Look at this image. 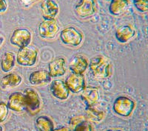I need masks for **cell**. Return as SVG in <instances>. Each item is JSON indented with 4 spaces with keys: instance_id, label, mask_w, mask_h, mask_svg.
Listing matches in <instances>:
<instances>
[{
    "instance_id": "1",
    "label": "cell",
    "mask_w": 148,
    "mask_h": 131,
    "mask_svg": "<svg viewBox=\"0 0 148 131\" xmlns=\"http://www.w3.org/2000/svg\"><path fill=\"white\" fill-rule=\"evenodd\" d=\"M88 67L96 78L105 79L113 74V65L109 59L103 55H96L89 61Z\"/></svg>"
},
{
    "instance_id": "2",
    "label": "cell",
    "mask_w": 148,
    "mask_h": 131,
    "mask_svg": "<svg viewBox=\"0 0 148 131\" xmlns=\"http://www.w3.org/2000/svg\"><path fill=\"white\" fill-rule=\"evenodd\" d=\"M59 38L64 45L76 48L82 44L84 35L76 27H68L61 31Z\"/></svg>"
},
{
    "instance_id": "3",
    "label": "cell",
    "mask_w": 148,
    "mask_h": 131,
    "mask_svg": "<svg viewBox=\"0 0 148 131\" xmlns=\"http://www.w3.org/2000/svg\"><path fill=\"white\" fill-rule=\"evenodd\" d=\"M39 52L36 47L32 46L19 48L16 54V63L24 67L34 66L38 61Z\"/></svg>"
},
{
    "instance_id": "4",
    "label": "cell",
    "mask_w": 148,
    "mask_h": 131,
    "mask_svg": "<svg viewBox=\"0 0 148 131\" xmlns=\"http://www.w3.org/2000/svg\"><path fill=\"white\" fill-rule=\"evenodd\" d=\"M136 107V103L131 98L126 96L118 97L113 102V110L116 114L128 117L132 114Z\"/></svg>"
},
{
    "instance_id": "5",
    "label": "cell",
    "mask_w": 148,
    "mask_h": 131,
    "mask_svg": "<svg viewBox=\"0 0 148 131\" xmlns=\"http://www.w3.org/2000/svg\"><path fill=\"white\" fill-rule=\"evenodd\" d=\"M25 101V110L30 115H36L39 112L42 106V101L39 94L31 88L25 89L23 92Z\"/></svg>"
},
{
    "instance_id": "6",
    "label": "cell",
    "mask_w": 148,
    "mask_h": 131,
    "mask_svg": "<svg viewBox=\"0 0 148 131\" xmlns=\"http://www.w3.org/2000/svg\"><path fill=\"white\" fill-rule=\"evenodd\" d=\"M97 7L96 0H79L74 6V10L79 18L84 19L94 15Z\"/></svg>"
},
{
    "instance_id": "7",
    "label": "cell",
    "mask_w": 148,
    "mask_h": 131,
    "mask_svg": "<svg viewBox=\"0 0 148 131\" xmlns=\"http://www.w3.org/2000/svg\"><path fill=\"white\" fill-rule=\"evenodd\" d=\"M32 33L27 28H17L10 38V43L18 48L27 47L32 41Z\"/></svg>"
},
{
    "instance_id": "8",
    "label": "cell",
    "mask_w": 148,
    "mask_h": 131,
    "mask_svg": "<svg viewBox=\"0 0 148 131\" xmlns=\"http://www.w3.org/2000/svg\"><path fill=\"white\" fill-rule=\"evenodd\" d=\"M59 26L56 19L43 20L38 27L39 35L43 39H53L59 32Z\"/></svg>"
},
{
    "instance_id": "9",
    "label": "cell",
    "mask_w": 148,
    "mask_h": 131,
    "mask_svg": "<svg viewBox=\"0 0 148 131\" xmlns=\"http://www.w3.org/2000/svg\"><path fill=\"white\" fill-rule=\"evenodd\" d=\"M68 69L67 60L63 56H59L49 63L48 72L52 78L64 76Z\"/></svg>"
},
{
    "instance_id": "10",
    "label": "cell",
    "mask_w": 148,
    "mask_h": 131,
    "mask_svg": "<svg viewBox=\"0 0 148 131\" xmlns=\"http://www.w3.org/2000/svg\"><path fill=\"white\" fill-rule=\"evenodd\" d=\"M65 83L70 91L74 94L82 92L86 88L85 77L84 74L72 73L66 78Z\"/></svg>"
},
{
    "instance_id": "11",
    "label": "cell",
    "mask_w": 148,
    "mask_h": 131,
    "mask_svg": "<svg viewBox=\"0 0 148 131\" xmlns=\"http://www.w3.org/2000/svg\"><path fill=\"white\" fill-rule=\"evenodd\" d=\"M40 9L44 20L56 19L59 12V4L55 0H42Z\"/></svg>"
},
{
    "instance_id": "12",
    "label": "cell",
    "mask_w": 148,
    "mask_h": 131,
    "mask_svg": "<svg viewBox=\"0 0 148 131\" xmlns=\"http://www.w3.org/2000/svg\"><path fill=\"white\" fill-rule=\"evenodd\" d=\"M51 92L53 96L59 100H66L70 96V90L67 88L65 82L62 80H54L51 82Z\"/></svg>"
},
{
    "instance_id": "13",
    "label": "cell",
    "mask_w": 148,
    "mask_h": 131,
    "mask_svg": "<svg viewBox=\"0 0 148 131\" xmlns=\"http://www.w3.org/2000/svg\"><path fill=\"white\" fill-rule=\"evenodd\" d=\"M88 64L89 61L85 56L78 54L71 58L68 64V68L71 72L74 74H84L88 68Z\"/></svg>"
},
{
    "instance_id": "14",
    "label": "cell",
    "mask_w": 148,
    "mask_h": 131,
    "mask_svg": "<svg viewBox=\"0 0 148 131\" xmlns=\"http://www.w3.org/2000/svg\"><path fill=\"white\" fill-rule=\"evenodd\" d=\"M136 30L131 24H124L117 28L115 32V38L120 44H126L134 38Z\"/></svg>"
},
{
    "instance_id": "15",
    "label": "cell",
    "mask_w": 148,
    "mask_h": 131,
    "mask_svg": "<svg viewBox=\"0 0 148 131\" xmlns=\"http://www.w3.org/2000/svg\"><path fill=\"white\" fill-rule=\"evenodd\" d=\"M52 77L49 74L48 71L45 69L34 71L30 74L28 77L29 82L32 86H40L47 85L51 82Z\"/></svg>"
},
{
    "instance_id": "16",
    "label": "cell",
    "mask_w": 148,
    "mask_h": 131,
    "mask_svg": "<svg viewBox=\"0 0 148 131\" xmlns=\"http://www.w3.org/2000/svg\"><path fill=\"white\" fill-rule=\"evenodd\" d=\"M8 107L10 110L17 113H20L25 110V101L24 94L22 92L12 93L8 97Z\"/></svg>"
},
{
    "instance_id": "17",
    "label": "cell",
    "mask_w": 148,
    "mask_h": 131,
    "mask_svg": "<svg viewBox=\"0 0 148 131\" xmlns=\"http://www.w3.org/2000/svg\"><path fill=\"white\" fill-rule=\"evenodd\" d=\"M82 99L87 105V107L95 106L100 99L99 91L96 88L87 87L82 91Z\"/></svg>"
},
{
    "instance_id": "18",
    "label": "cell",
    "mask_w": 148,
    "mask_h": 131,
    "mask_svg": "<svg viewBox=\"0 0 148 131\" xmlns=\"http://www.w3.org/2000/svg\"><path fill=\"white\" fill-rule=\"evenodd\" d=\"M22 82V77L17 73H8L1 80V86L5 89L14 88L18 87Z\"/></svg>"
},
{
    "instance_id": "19",
    "label": "cell",
    "mask_w": 148,
    "mask_h": 131,
    "mask_svg": "<svg viewBox=\"0 0 148 131\" xmlns=\"http://www.w3.org/2000/svg\"><path fill=\"white\" fill-rule=\"evenodd\" d=\"M16 62V56L12 52H5L1 57L0 67L3 72L9 73L14 69Z\"/></svg>"
},
{
    "instance_id": "20",
    "label": "cell",
    "mask_w": 148,
    "mask_h": 131,
    "mask_svg": "<svg viewBox=\"0 0 148 131\" xmlns=\"http://www.w3.org/2000/svg\"><path fill=\"white\" fill-rule=\"evenodd\" d=\"M129 5V0H112L109 5L110 14L113 16L121 15Z\"/></svg>"
},
{
    "instance_id": "21",
    "label": "cell",
    "mask_w": 148,
    "mask_h": 131,
    "mask_svg": "<svg viewBox=\"0 0 148 131\" xmlns=\"http://www.w3.org/2000/svg\"><path fill=\"white\" fill-rule=\"evenodd\" d=\"M36 128L38 131H53L54 130L53 122L47 116H40L36 120Z\"/></svg>"
},
{
    "instance_id": "22",
    "label": "cell",
    "mask_w": 148,
    "mask_h": 131,
    "mask_svg": "<svg viewBox=\"0 0 148 131\" xmlns=\"http://www.w3.org/2000/svg\"><path fill=\"white\" fill-rule=\"evenodd\" d=\"M86 112L88 119L94 122H101L102 121L104 117V113L103 111L98 110L94 106L91 107H87L86 108Z\"/></svg>"
},
{
    "instance_id": "23",
    "label": "cell",
    "mask_w": 148,
    "mask_h": 131,
    "mask_svg": "<svg viewBox=\"0 0 148 131\" xmlns=\"http://www.w3.org/2000/svg\"><path fill=\"white\" fill-rule=\"evenodd\" d=\"M87 119L83 115H78L71 117L69 120V124H68V129L70 131H74L79 124H82L83 122L86 121Z\"/></svg>"
},
{
    "instance_id": "24",
    "label": "cell",
    "mask_w": 148,
    "mask_h": 131,
    "mask_svg": "<svg viewBox=\"0 0 148 131\" xmlns=\"http://www.w3.org/2000/svg\"><path fill=\"white\" fill-rule=\"evenodd\" d=\"M133 5L138 12H148V0H133Z\"/></svg>"
},
{
    "instance_id": "25",
    "label": "cell",
    "mask_w": 148,
    "mask_h": 131,
    "mask_svg": "<svg viewBox=\"0 0 148 131\" xmlns=\"http://www.w3.org/2000/svg\"><path fill=\"white\" fill-rule=\"evenodd\" d=\"M9 115V108L8 105L4 102H0V124L7 120Z\"/></svg>"
},
{
    "instance_id": "26",
    "label": "cell",
    "mask_w": 148,
    "mask_h": 131,
    "mask_svg": "<svg viewBox=\"0 0 148 131\" xmlns=\"http://www.w3.org/2000/svg\"><path fill=\"white\" fill-rule=\"evenodd\" d=\"M74 131H92V127L90 123L88 122V120L83 122L80 124Z\"/></svg>"
},
{
    "instance_id": "27",
    "label": "cell",
    "mask_w": 148,
    "mask_h": 131,
    "mask_svg": "<svg viewBox=\"0 0 148 131\" xmlns=\"http://www.w3.org/2000/svg\"><path fill=\"white\" fill-rule=\"evenodd\" d=\"M8 10L7 0H0V14L5 13Z\"/></svg>"
},
{
    "instance_id": "28",
    "label": "cell",
    "mask_w": 148,
    "mask_h": 131,
    "mask_svg": "<svg viewBox=\"0 0 148 131\" xmlns=\"http://www.w3.org/2000/svg\"><path fill=\"white\" fill-rule=\"evenodd\" d=\"M38 0H20V2L23 6H25L26 7H28L29 6H30L32 4L35 3Z\"/></svg>"
},
{
    "instance_id": "29",
    "label": "cell",
    "mask_w": 148,
    "mask_h": 131,
    "mask_svg": "<svg viewBox=\"0 0 148 131\" xmlns=\"http://www.w3.org/2000/svg\"><path fill=\"white\" fill-rule=\"evenodd\" d=\"M53 131H70L68 128L67 127H62V128H56V129H54Z\"/></svg>"
},
{
    "instance_id": "30",
    "label": "cell",
    "mask_w": 148,
    "mask_h": 131,
    "mask_svg": "<svg viewBox=\"0 0 148 131\" xmlns=\"http://www.w3.org/2000/svg\"><path fill=\"white\" fill-rule=\"evenodd\" d=\"M5 37H4V35L0 33V47H2V46L4 44V43H5Z\"/></svg>"
},
{
    "instance_id": "31",
    "label": "cell",
    "mask_w": 148,
    "mask_h": 131,
    "mask_svg": "<svg viewBox=\"0 0 148 131\" xmlns=\"http://www.w3.org/2000/svg\"><path fill=\"white\" fill-rule=\"evenodd\" d=\"M107 131H122V130H108Z\"/></svg>"
},
{
    "instance_id": "32",
    "label": "cell",
    "mask_w": 148,
    "mask_h": 131,
    "mask_svg": "<svg viewBox=\"0 0 148 131\" xmlns=\"http://www.w3.org/2000/svg\"><path fill=\"white\" fill-rule=\"evenodd\" d=\"M0 131H3V128L0 125Z\"/></svg>"
},
{
    "instance_id": "33",
    "label": "cell",
    "mask_w": 148,
    "mask_h": 131,
    "mask_svg": "<svg viewBox=\"0 0 148 131\" xmlns=\"http://www.w3.org/2000/svg\"><path fill=\"white\" fill-rule=\"evenodd\" d=\"M15 131H23V130H15Z\"/></svg>"
},
{
    "instance_id": "34",
    "label": "cell",
    "mask_w": 148,
    "mask_h": 131,
    "mask_svg": "<svg viewBox=\"0 0 148 131\" xmlns=\"http://www.w3.org/2000/svg\"><path fill=\"white\" fill-rule=\"evenodd\" d=\"M107 1H110V2H111V1H112V0H107Z\"/></svg>"
},
{
    "instance_id": "35",
    "label": "cell",
    "mask_w": 148,
    "mask_h": 131,
    "mask_svg": "<svg viewBox=\"0 0 148 131\" xmlns=\"http://www.w3.org/2000/svg\"><path fill=\"white\" fill-rule=\"evenodd\" d=\"M147 131H148V130H147Z\"/></svg>"
}]
</instances>
